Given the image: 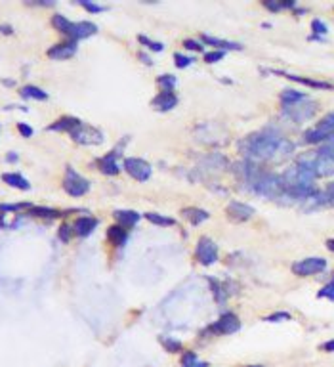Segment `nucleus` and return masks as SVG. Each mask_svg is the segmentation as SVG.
I'll use <instances>...</instances> for the list:
<instances>
[{"label":"nucleus","mask_w":334,"mask_h":367,"mask_svg":"<svg viewBox=\"0 0 334 367\" xmlns=\"http://www.w3.org/2000/svg\"><path fill=\"white\" fill-rule=\"evenodd\" d=\"M239 150L245 155V161L250 162H281L292 153L294 146L289 140L281 138L277 132L262 130L256 134H250L239 144Z\"/></svg>","instance_id":"f257e3e1"},{"label":"nucleus","mask_w":334,"mask_h":367,"mask_svg":"<svg viewBox=\"0 0 334 367\" xmlns=\"http://www.w3.org/2000/svg\"><path fill=\"white\" fill-rule=\"evenodd\" d=\"M250 188H252V192H256L258 195H264V197H279L281 194H285L281 176L266 172V170H258L256 172V176L250 180Z\"/></svg>","instance_id":"f03ea898"},{"label":"nucleus","mask_w":334,"mask_h":367,"mask_svg":"<svg viewBox=\"0 0 334 367\" xmlns=\"http://www.w3.org/2000/svg\"><path fill=\"white\" fill-rule=\"evenodd\" d=\"M333 136H334V113H331L323 120H319V124H315L310 130H306L304 142L306 144H323V142L331 140Z\"/></svg>","instance_id":"7ed1b4c3"},{"label":"nucleus","mask_w":334,"mask_h":367,"mask_svg":"<svg viewBox=\"0 0 334 367\" xmlns=\"http://www.w3.org/2000/svg\"><path fill=\"white\" fill-rule=\"evenodd\" d=\"M317 113V104L313 100H304L298 104H292V106H285V115L294 122H304V120H310Z\"/></svg>","instance_id":"20e7f679"},{"label":"nucleus","mask_w":334,"mask_h":367,"mask_svg":"<svg viewBox=\"0 0 334 367\" xmlns=\"http://www.w3.org/2000/svg\"><path fill=\"white\" fill-rule=\"evenodd\" d=\"M63 190L71 195V197H80V195L88 194L90 182H88L84 176H80L76 170H73L71 166H67L65 178H63Z\"/></svg>","instance_id":"39448f33"},{"label":"nucleus","mask_w":334,"mask_h":367,"mask_svg":"<svg viewBox=\"0 0 334 367\" xmlns=\"http://www.w3.org/2000/svg\"><path fill=\"white\" fill-rule=\"evenodd\" d=\"M71 138L80 144V146H97L103 142V132L96 126H90V124H84L80 122L73 132H71Z\"/></svg>","instance_id":"423d86ee"},{"label":"nucleus","mask_w":334,"mask_h":367,"mask_svg":"<svg viewBox=\"0 0 334 367\" xmlns=\"http://www.w3.org/2000/svg\"><path fill=\"white\" fill-rule=\"evenodd\" d=\"M124 170L134 178V180H138V182H145V180H149L151 178V164L147 161H143V159H138V157H128V159H124Z\"/></svg>","instance_id":"0eeeda50"},{"label":"nucleus","mask_w":334,"mask_h":367,"mask_svg":"<svg viewBox=\"0 0 334 367\" xmlns=\"http://www.w3.org/2000/svg\"><path fill=\"white\" fill-rule=\"evenodd\" d=\"M195 256L203 266H210L218 260V245L212 239L201 238L197 241V248H195Z\"/></svg>","instance_id":"6e6552de"},{"label":"nucleus","mask_w":334,"mask_h":367,"mask_svg":"<svg viewBox=\"0 0 334 367\" xmlns=\"http://www.w3.org/2000/svg\"><path fill=\"white\" fill-rule=\"evenodd\" d=\"M327 268V260L325 258H304V260H298L296 264H292V272L296 274V276H313V274H319V272H323Z\"/></svg>","instance_id":"1a4fd4ad"},{"label":"nucleus","mask_w":334,"mask_h":367,"mask_svg":"<svg viewBox=\"0 0 334 367\" xmlns=\"http://www.w3.org/2000/svg\"><path fill=\"white\" fill-rule=\"evenodd\" d=\"M239 329H241V322L235 314H224L214 325L208 327V331L218 335H231V333H237Z\"/></svg>","instance_id":"9d476101"},{"label":"nucleus","mask_w":334,"mask_h":367,"mask_svg":"<svg viewBox=\"0 0 334 367\" xmlns=\"http://www.w3.org/2000/svg\"><path fill=\"white\" fill-rule=\"evenodd\" d=\"M227 216L233 220V222H247L254 216V208L247 203H239V201H231L226 208Z\"/></svg>","instance_id":"9b49d317"},{"label":"nucleus","mask_w":334,"mask_h":367,"mask_svg":"<svg viewBox=\"0 0 334 367\" xmlns=\"http://www.w3.org/2000/svg\"><path fill=\"white\" fill-rule=\"evenodd\" d=\"M97 32V25L92 22H76V23H71V29H69V38L71 40H80V38H88V36H92V34H96Z\"/></svg>","instance_id":"f8f14e48"},{"label":"nucleus","mask_w":334,"mask_h":367,"mask_svg":"<svg viewBox=\"0 0 334 367\" xmlns=\"http://www.w3.org/2000/svg\"><path fill=\"white\" fill-rule=\"evenodd\" d=\"M76 54V42L75 40H67V42L55 44L48 50V58L52 60H69Z\"/></svg>","instance_id":"ddd939ff"},{"label":"nucleus","mask_w":334,"mask_h":367,"mask_svg":"<svg viewBox=\"0 0 334 367\" xmlns=\"http://www.w3.org/2000/svg\"><path fill=\"white\" fill-rule=\"evenodd\" d=\"M151 106L157 109V111H170V109H174L178 106V96H176L174 92L162 90L161 94L151 102Z\"/></svg>","instance_id":"4468645a"},{"label":"nucleus","mask_w":334,"mask_h":367,"mask_svg":"<svg viewBox=\"0 0 334 367\" xmlns=\"http://www.w3.org/2000/svg\"><path fill=\"white\" fill-rule=\"evenodd\" d=\"M97 226V220L94 216H80V218H76L75 224H73V232H75L76 236H80V238H86L90 236Z\"/></svg>","instance_id":"2eb2a0df"},{"label":"nucleus","mask_w":334,"mask_h":367,"mask_svg":"<svg viewBox=\"0 0 334 367\" xmlns=\"http://www.w3.org/2000/svg\"><path fill=\"white\" fill-rule=\"evenodd\" d=\"M117 155H119L117 152H111V153H107L105 157H101L99 162H97V164H99V170L103 174H109V176L119 174L120 166H119V162H117Z\"/></svg>","instance_id":"dca6fc26"},{"label":"nucleus","mask_w":334,"mask_h":367,"mask_svg":"<svg viewBox=\"0 0 334 367\" xmlns=\"http://www.w3.org/2000/svg\"><path fill=\"white\" fill-rule=\"evenodd\" d=\"M271 73H273V75L287 76V78H291L294 82H300V84H306V86H310V88H323V90H331V88H333V84L323 82V80H312V78H306V76L289 75V73H283V71H271Z\"/></svg>","instance_id":"f3484780"},{"label":"nucleus","mask_w":334,"mask_h":367,"mask_svg":"<svg viewBox=\"0 0 334 367\" xmlns=\"http://www.w3.org/2000/svg\"><path fill=\"white\" fill-rule=\"evenodd\" d=\"M80 124V120L75 119V117H61V119H57L55 122H52L48 130H52V132H73Z\"/></svg>","instance_id":"a211bd4d"},{"label":"nucleus","mask_w":334,"mask_h":367,"mask_svg":"<svg viewBox=\"0 0 334 367\" xmlns=\"http://www.w3.org/2000/svg\"><path fill=\"white\" fill-rule=\"evenodd\" d=\"M182 214L185 216L193 226H199V224H203V222H206V220L210 218V214H208L206 210L197 208V206H187V208H183Z\"/></svg>","instance_id":"6ab92c4d"},{"label":"nucleus","mask_w":334,"mask_h":367,"mask_svg":"<svg viewBox=\"0 0 334 367\" xmlns=\"http://www.w3.org/2000/svg\"><path fill=\"white\" fill-rule=\"evenodd\" d=\"M115 220L119 222L120 228H132L138 220H140V214L134 212V210H115Z\"/></svg>","instance_id":"aec40b11"},{"label":"nucleus","mask_w":334,"mask_h":367,"mask_svg":"<svg viewBox=\"0 0 334 367\" xmlns=\"http://www.w3.org/2000/svg\"><path fill=\"white\" fill-rule=\"evenodd\" d=\"M201 40L206 44H210V46H218L222 52H226V50H241L243 46L237 42H229V40H222V38H216V36H208V34H203L201 36Z\"/></svg>","instance_id":"412c9836"},{"label":"nucleus","mask_w":334,"mask_h":367,"mask_svg":"<svg viewBox=\"0 0 334 367\" xmlns=\"http://www.w3.org/2000/svg\"><path fill=\"white\" fill-rule=\"evenodd\" d=\"M2 180L8 184V186H11V188H17V190H23V192L31 188L29 180H25L21 174H17V172H6V174H2Z\"/></svg>","instance_id":"4be33fe9"},{"label":"nucleus","mask_w":334,"mask_h":367,"mask_svg":"<svg viewBox=\"0 0 334 367\" xmlns=\"http://www.w3.org/2000/svg\"><path fill=\"white\" fill-rule=\"evenodd\" d=\"M128 238V234H126V230L120 226H111L107 230V239L113 243V245H122L124 241Z\"/></svg>","instance_id":"5701e85b"},{"label":"nucleus","mask_w":334,"mask_h":367,"mask_svg":"<svg viewBox=\"0 0 334 367\" xmlns=\"http://www.w3.org/2000/svg\"><path fill=\"white\" fill-rule=\"evenodd\" d=\"M304 100H308V96L304 92H298V90H285L281 94V102L285 106H292V104H298V102H304Z\"/></svg>","instance_id":"b1692460"},{"label":"nucleus","mask_w":334,"mask_h":367,"mask_svg":"<svg viewBox=\"0 0 334 367\" xmlns=\"http://www.w3.org/2000/svg\"><path fill=\"white\" fill-rule=\"evenodd\" d=\"M21 98H31V100H38V102H42V100H48V94L40 90L38 86H32V84H27V86L21 88Z\"/></svg>","instance_id":"393cba45"},{"label":"nucleus","mask_w":334,"mask_h":367,"mask_svg":"<svg viewBox=\"0 0 334 367\" xmlns=\"http://www.w3.org/2000/svg\"><path fill=\"white\" fill-rule=\"evenodd\" d=\"M319 157H323V159H329V161L334 162V136L331 140L323 142L321 146H319V152H315Z\"/></svg>","instance_id":"a878e982"},{"label":"nucleus","mask_w":334,"mask_h":367,"mask_svg":"<svg viewBox=\"0 0 334 367\" xmlns=\"http://www.w3.org/2000/svg\"><path fill=\"white\" fill-rule=\"evenodd\" d=\"M71 23L65 16H61V14H55L54 18H52V25H54L55 29L59 32H63V34H69V29H71Z\"/></svg>","instance_id":"bb28decb"},{"label":"nucleus","mask_w":334,"mask_h":367,"mask_svg":"<svg viewBox=\"0 0 334 367\" xmlns=\"http://www.w3.org/2000/svg\"><path fill=\"white\" fill-rule=\"evenodd\" d=\"M29 212L32 216H38V218H57L61 214L59 210H54V208H46V206H31Z\"/></svg>","instance_id":"cd10ccee"},{"label":"nucleus","mask_w":334,"mask_h":367,"mask_svg":"<svg viewBox=\"0 0 334 367\" xmlns=\"http://www.w3.org/2000/svg\"><path fill=\"white\" fill-rule=\"evenodd\" d=\"M145 218H147L151 224H157V226H174V218L157 214V212H147V214H145Z\"/></svg>","instance_id":"c85d7f7f"},{"label":"nucleus","mask_w":334,"mask_h":367,"mask_svg":"<svg viewBox=\"0 0 334 367\" xmlns=\"http://www.w3.org/2000/svg\"><path fill=\"white\" fill-rule=\"evenodd\" d=\"M157 82H159V86L162 90H166V92H172L174 86H176V76L172 75H161L157 78Z\"/></svg>","instance_id":"c756f323"},{"label":"nucleus","mask_w":334,"mask_h":367,"mask_svg":"<svg viewBox=\"0 0 334 367\" xmlns=\"http://www.w3.org/2000/svg\"><path fill=\"white\" fill-rule=\"evenodd\" d=\"M161 342H162V346L166 348V352H180V350H182V342L174 340L170 336H161Z\"/></svg>","instance_id":"7c9ffc66"},{"label":"nucleus","mask_w":334,"mask_h":367,"mask_svg":"<svg viewBox=\"0 0 334 367\" xmlns=\"http://www.w3.org/2000/svg\"><path fill=\"white\" fill-rule=\"evenodd\" d=\"M23 208H31L29 203H0V210H8V212H17V210H23Z\"/></svg>","instance_id":"2f4dec72"},{"label":"nucleus","mask_w":334,"mask_h":367,"mask_svg":"<svg viewBox=\"0 0 334 367\" xmlns=\"http://www.w3.org/2000/svg\"><path fill=\"white\" fill-rule=\"evenodd\" d=\"M266 322H270V324H279V322H291V314L287 312H277V314H271L266 318Z\"/></svg>","instance_id":"473e14b6"},{"label":"nucleus","mask_w":334,"mask_h":367,"mask_svg":"<svg viewBox=\"0 0 334 367\" xmlns=\"http://www.w3.org/2000/svg\"><path fill=\"white\" fill-rule=\"evenodd\" d=\"M317 298H329V300H334V283H329L327 287H323L321 291L317 292Z\"/></svg>","instance_id":"72a5a7b5"},{"label":"nucleus","mask_w":334,"mask_h":367,"mask_svg":"<svg viewBox=\"0 0 334 367\" xmlns=\"http://www.w3.org/2000/svg\"><path fill=\"white\" fill-rule=\"evenodd\" d=\"M140 42L145 44L149 50L153 52H162V48H164V44L162 42H155V40H149V38H145V36H140Z\"/></svg>","instance_id":"f704fd0d"},{"label":"nucleus","mask_w":334,"mask_h":367,"mask_svg":"<svg viewBox=\"0 0 334 367\" xmlns=\"http://www.w3.org/2000/svg\"><path fill=\"white\" fill-rule=\"evenodd\" d=\"M210 285H212V289H214L216 300H218V302H224V287L220 285V281L210 278Z\"/></svg>","instance_id":"c9c22d12"},{"label":"nucleus","mask_w":334,"mask_h":367,"mask_svg":"<svg viewBox=\"0 0 334 367\" xmlns=\"http://www.w3.org/2000/svg\"><path fill=\"white\" fill-rule=\"evenodd\" d=\"M174 60H176V67H189V65L193 64L195 60L193 58H187V56H182V54H176L174 56Z\"/></svg>","instance_id":"e433bc0d"},{"label":"nucleus","mask_w":334,"mask_h":367,"mask_svg":"<svg viewBox=\"0 0 334 367\" xmlns=\"http://www.w3.org/2000/svg\"><path fill=\"white\" fill-rule=\"evenodd\" d=\"M80 4H82V6H84L88 12H92V14H99V12H105V10H107L105 6H99V4L88 2V0H80Z\"/></svg>","instance_id":"4c0bfd02"},{"label":"nucleus","mask_w":334,"mask_h":367,"mask_svg":"<svg viewBox=\"0 0 334 367\" xmlns=\"http://www.w3.org/2000/svg\"><path fill=\"white\" fill-rule=\"evenodd\" d=\"M226 56V52H222V50H214V52H208L205 54V62L206 64H216L218 60H222Z\"/></svg>","instance_id":"58836bf2"},{"label":"nucleus","mask_w":334,"mask_h":367,"mask_svg":"<svg viewBox=\"0 0 334 367\" xmlns=\"http://www.w3.org/2000/svg\"><path fill=\"white\" fill-rule=\"evenodd\" d=\"M71 234H73V230H71V228H69V226H61V228H59V232H57V238L67 243V241L71 239Z\"/></svg>","instance_id":"ea45409f"},{"label":"nucleus","mask_w":334,"mask_h":367,"mask_svg":"<svg viewBox=\"0 0 334 367\" xmlns=\"http://www.w3.org/2000/svg\"><path fill=\"white\" fill-rule=\"evenodd\" d=\"M312 29L317 32V34H327V25H325L321 20H313V22H312Z\"/></svg>","instance_id":"a19ab883"},{"label":"nucleus","mask_w":334,"mask_h":367,"mask_svg":"<svg viewBox=\"0 0 334 367\" xmlns=\"http://www.w3.org/2000/svg\"><path fill=\"white\" fill-rule=\"evenodd\" d=\"M195 362H199L195 352H185L182 356V366H189V364H195Z\"/></svg>","instance_id":"79ce46f5"},{"label":"nucleus","mask_w":334,"mask_h":367,"mask_svg":"<svg viewBox=\"0 0 334 367\" xmlns=\"http://www.w3.org/2000/svg\"><path fill=\"white\" fill-rule=\"evenodd\" d=\"M183 46H185L187 50H197V52H201V50H203L201 42H199V40H191V38H187V40L183 42Z\"/></svg>","instance_id":"37998d69"},{"label":"nucleus","mask_w":334,"mask_h":367,"mask_svg":"<svg viewBox=\"0 0 334 367\" xmlns=\"http://www.w3.org/2000/svg\"><path fill=\"white\" fill-rule=\"evenodd\" d=\"M17 130H19V134L25 136V138H31L32 136V128L31 126H27L25 122H19V124H17Z\"/></svg>","instance_id":"c03bdc74"},{"label":"nucleus","mask_w":334,"mask_h":367,"mask_svg":"<svg viewBox=\"0 0 334 367\" xmlns=\"http://www.w3.org/2000/svg\"><path fill=\"white\" fill-rule=\"evenodd\" d=\"M323 348L327 352H334V340H329V342H325Z\"/></svg>","instance_id":"a18cd8bd"},{"label":"nucleus","mask_w":334,"mask_h":367,"mask_svg":"<svg viewBox=\"0 0 334 367\" xmlns=\"http://www.w3.org/2000/svg\"><path fill=\"white\" fill-rule=\"evenodd\" d=\"M0 32H6V34H11L13 29H11L10 25H0Z\"/></svg>","instance_id":"49530a36"},{"label":"nucleus","mask_w":334,"mask_h":367,"mask_svg":"<svg viewBox=\"0 0 334 367\" xmlns=\"http://www.w3.org/2000/svg\"><path fill=\"white\" fill-rule=\"evenodd\" d=\"M182 367H206V364H203V362H195V364H189V366H182Z\"/></svg>","instance_id":"de8ad7c7"},{"label":"nucleus","mask_w":334,"mask_h":367,"mask_svg":"<svg viewBox=\"0 0 334 367\" xmlns=\"http://www.w3.org/2000/svg\"><path fill=\"white\" fill-rule=\"evenodd\" d=\"M140 58H141V60H143V64L151 65V62H149V58H147V56H145V54H140Z\"/></svg>","instance_id":"09e8293b"},{"label":"nucleus","mask_w":334,"mask_h":367,"mask_svg":"<svg viewBox=\"0 0 334 367\" xmlns=\"http://www.w3.org/2000/svg\"><path fill=\"white\" fill-rule=\"evenodd\" d=\"M8 161H17V155L13 153V155H8Z\"/></svg>","instance_id":"8fccbe9b"},{"label":"nucleus","mask_w":334,"mask_h":367,"mask_svg":"<svg viewBox=\"0 0 334 367\" xmlns=\"http://www.w3.org/2000/svg\"><path fill=\"white\" fill-rule=\"evenodd\" d=\"M327 245H329V248H331V250H334V239H331Z\"/></svg>","instance_id":"3c124183"},{"label":"nucleus","mask_w":334,"mask_h":367,"mask_svg":"<svg viewBox=\"0 0 334 367\" xmlns=\"http://www.w3.org/2000/svg\"><path fill=\"white\" fill-rule=\"evenodd\" d=\"M6 226V222H4V218H2V214H0V228Z\"/></svg>","instance_id":"603ef678"},{"label":"nucleus","mask_w":334,"mask_h":367,"mask_svg":"<svg viewBox=\"0 0 334 367\" xmlns=\"http://www.w3.org/2000/svg\"><path fill=\"white\" fill-rule=\"evenodd\" d=\"M250 367H260V366H250Z\"/></svg>","instance_id":"864d4df0"}]
</instances>
